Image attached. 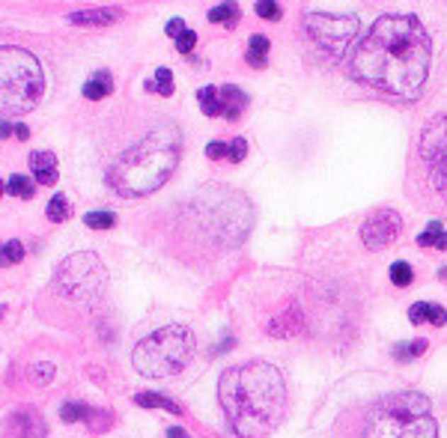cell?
<instances>
[{"label": "cell", "mask_w": 447, "mask_h": 438, "mask_svg": "<svg viewBox=\"0 0 447 438\" xmlns=\"http://www.w3.org/2000/svg\"><path fill=\"white\" fill-rule=\"evenodd\" d=\"M167 438H188V435H185L182 427H170V429H167Z\"/></svg>", "instance_id": "38"}, {"label": "cell", "mask_w": 447, "mask_h": 438, "mask_svg": "<svg viewBox=\"0 0 447 438\" xmlns=\"http://www.w3.org/2000/svg\"><path fill=\"white\" fill-rule=\"evenodd\" d=\"M402 230V221L397 212H376L373 218H367V224L361 227V242L370 251H379V247L391 245Z\"/></svg>", "instance_id": "10"}, {"label": "cell", "mask_w": 447, "mask_h": 438, "mask_svg": "<svg viewBox=\"0 0 447 438\" xmlns=\"http://www.w3.org/2000/svg\"><path fill=\"white\" fill-rule=\"evenodd\" d=\"M429 36L412 16H385L352 54V78L385 96L412 99L429 72Z\"/></svg>", "instance_id": "1"}, {"label": "cell", "mask_w": 447, "mask_h": 438, "mask_svg": "<svg viewBox=\"0 0 447 438\" xmlns=\"http://www.w3.org/2000/svg\"><path fill=\"white\" fill-rule=\"evenodd\" d=\"M409 319L414 325H421V322H432V325H447V313L444 308H438V304H426V301H417L412 304V310H409Z\"/></svg>", "instance_id": "13"}, {"label": "cell", "mask_w": 447, "mask_h": 438, "mask_svg": "<svg viewBox=\"0 0 447 438\" xmlns=\"http://www.w3.org/2000/svg\"><path fill=\"white\" fill-rule=\"evenodd\" d=\"M197 101H200V108H203L206 116H218L221 113V90H218V86H203V90L197 93Z\"/></svg>", "instance_id": "19"}, {"label": "cell", "mask_w": 447, "mask_h": 438, "mask_svg": "<svg viewBox=\"0 0 447 438\" xmlns=\"http://www.w3.org/2000/svg\"><path fill=\"white\" fill-rule=\"evenodd\" d=\"M16 427H18V435H24V438H45V420H42L33 408H27V412H21L18 417H16Z\"/></svg>", "instance_id": "15"}, {"label": "cell", "mask_w": 447, "mask_h": 438, "mask_svg": "<svg viewBox=\"0 0 447 438\" xmlns=\"http://www.w3.org/2000/svg\"><path fill=\"white\" fill-rule=\"evenodd\" d=\"M349 438H438V423L424 393L400 391L340 420Z\"/></svg>", "instance_id": "4"}, {"label": "cell", "mask_w": 447, "mask_h": 438, "mask_svg": "<svg viewBox=\"0 0 447 438\" xmlns=\"http://www.w3.org/2000/svg\"><path fill=\"white\" fill-rule=\"evenodd\" d=\"M248 155V140L244 137H236V140H230V162H242V158Z\"/></svg>", "instance_id": "30"}, {"label": "cell", "mask_w": 447, "mask_h": 438, "mask_svg": "<svg viewBox=\"0 0 447 438\" xmlns=\"http://www.w3.org/2000/svg\"><path fill=\"white\" fill-rule=\"evenodd\" d=\"M209 21L215 24H227V27H236L239 21V6L236 4H218L212 12H209Z\"/></svg>", "instance_id": "22"}, {"label": "cell", "mask_w": 447, "mask_h": 438, "mask_svg": "<svg viewBox=\"0 0 447 438\" xmlns=\"http://www.w3.org/2000/svg\"><path fill=\"white\" fill-rule=\"evenodd\" d=\"M45 72L39 60L18 45H0V113L21 116L39 105Z\"/></svg>", "instance_id": "5"}, {"label": "cell", "mask_w": 447, "mask_h": 438, "mask_svg": "<svg viewBox=\"0 0 447 438\" xmlns=\"http://www.w3.org/2000/svg\"><path fill=\"white\" fill-rule=\"evenodd\" d=\"M179 131L173 123H158L137 143L117 155L108 167V185L123 197H147L158 191L179 164Z\"/></svg>", "instance_id": "3"}, {"label": "cell", "mask_w": 447, "mask_h": 438, "mask_svg": "<svg viewBox=\"0 0 447 438\" xmlns=\"http://www.w3.org/2000/svg\"><path fill=\"white\" fill-rule=\"evenodd\" d=\"M9 135H16V128H12L6 120H0V140H6Z\"/></svg>", "instance_id": "36"}, {"label": "cell", "mask_w": 447, "mask_h": 438, "mask_svg": "<svg viewBox=\"0 0 447 438\" xmlns=\"http://www.w3.org/2000/svg\"><path fill=\"white\" fill-rule=\"evenodd\" d=\"M417 245H424V247L432 245V247H441V251H447V232H444V227L438 221H432L426 227L424 236H417Z\"/></svg>", "instance_id": "21"}, {"label": "cell", "mask_w": 447, "mask_h": 438, "mask_svg": "<svg viewBox=\"0 0 447 438\" xmlns=\"http://www.w3.org/2000/svg\"><path fill=\"white\" fill-rule=\"evenodd\" d=\"M111 90H113V78H111V72H96V75L84 84V96L90 99V101H98V99H105V96H111Z\"/></svg>", "instance_id": "16"}, {"label": "cell", "mask_w": 447, "mask_h": 438, "mask_svg": "<svg viewBox=\"0 0 447 438\" xmlns=\"http://www.w3.org/2000/svg\"><path fill=\"white\" fill-rule=\"evenodd\" d=\"M84 224L90 230H111L113 224H117V215L108 212V209H96V212H86L84 215Z\"/></svg>", "instance_id": "23"}, {"label": "cell", "mask_w": 447, "mask_h": 438, "mask_svg": "<svg viewBox=\"0 0 447 438\" xmlns=\"http://www.w3.org/2000/svg\"><path fill=\"white\" fill-rule=\"evenodd\" d=\"M30 167H33V176L39 185H54L57 182V158L54 152H30Z\"/></svg>", "instance_id": "11"}, {"label": "cell", "mask_w": 447, "mask_h": 438, "mask_svg": "<svg viewBox=\"0 0 447 438\" xmlns=\"http://www.w3.org/2000/svg\"><path fill=\"white\" fill-rule=\"evenodd\" d=\"M60 417H63L66 423H78V420H84V423H98V420H102V417H108V415L96 412V408L84 405V403H63V408H60Z\"/></svg>", "instance_id": "14"}, {"label": "cell", "mask_w": 447, "mask_h": 438, "mask_svg": "<svg viewBox=\"0 0 447 438\" xmlns=\"http://www.w3.org/2000/svg\"><path fill=\"white\" fill-rule=\"evenodd\" d=\"M268 39L266 36H251V42H248V51H244V60H248L251 66H256V69H263L266 66V57H268Z\"/></svg>", "instance_id": "18"}, {"label": "cell", "mask_w": 447, "mask_h": 438, "mask_svg": "<svg viewBox=\"0 0 447 438\" xmlns=\"http://www.w3.org/2000/svg\"><path fill=\"white\" fill-rule=\"evenodd\" d=\"M120 18V9H84L72 16V24H111Z\"/></svg>", "instance_id": "17"}, {"label": "cell", "mask_w": 447, "mask_h": 438, "mask_svg": "<svg viewBox=\"0 0 447 438\" xmlns=\"http://www.w3.org/2000/svg\"><path fill=\"white\" fill-rule=\"evenodd\" d=\"M108 283V271L96 254H72L60 269L54 271V292L69 301H93L102 296Z\"/></svg>", "instance_id": "7"}, {"label": "cell", "mask_w": 447, "mask_h": 438, "mask_svg": "<svg viewBox=\"0 0 447 438\" xmlns=\"http://www.w3.org/2000/svg\"><path fill=\"white\" fill-rule=\"evenodd\" d=\"M206 155H209V158H230V143L212 140V143L206 146Z\"/></svg>", "instance_id": "33"}, {"label": "cell", "mask_w": 447, "mask_h": 438, "mask_svg": "<svg viewBox=\"0 0 447 438\" xmlns=\"http://www.w3.org/2000/svg\"><path fill=\"white\" fill-rule=\"evenodd\" d=\"M48 218H51V221H57V224L69 218V203H66L63 194H54V197H51V203H48Z\"/></svg>", "instance_id": "27"}, {"label": "cell", "mask_w": 447, "mask_h": 438, "mask_svg": "<svg viewBox=\"0 0 447 438\" xmlns=\"http://www.w3.org/2000/svg\"><path fill=\"white\" fill-rule=\"evenodd\" d=\"M421 352H426V340H409V343H397L391 355H394L397 361H412V358H417Z\"/></svg>", "instance_id": "25"}, {"label": "cell", "mask_w": 447, "mask_h": 438, "mask_svg": "<svg viewBox=\"0 0 447 438\" xmlns=\"http://www.w3.org/2000/svg\"><path fill=\"white\" fill-rule=\"evenodd\" d=\"M194 358V334L185 325H167L158 328L149 337H143L135 346L132 364L140 376L147 378H167L188 367Z\"/></svg>", "instance_id": "6"}, {"label": "cell", "mask_w": 447, "mask_h": 438, "mask_svg": "<svg viewBox=\"0 0 447 438\" xmlns=\"http://www.w3.org/2000/svg\"><path fill=\"white\" fill-rule=\"evenodd\" d=\"M417 155H421L432 191L447 203V116H438L424 128Z\"/></svg>", "instance_id": "8"}, {"label": "cell", "mask_w": 447, "mask_h": 438, "mask_svg": "<svg viewBox=\"0 0 447 438\" xmlns=\"http://www.w3.org/2000/svg\"><path fill=\"white\" fill-rule=\"evenodd\" d=\"M412 277H414V271H412L409 262H394V266H391V283H397V286H409V283H412Z\"/></svg>", "instance_id": "28"}, {"label": "cell", "mask_w": 447, "mask_h": 438, "mask_svg": "<svg viewBox=\"0 0 447 438\" xmlns=\"http://www.w3.org/2000/svg\"><path fill=\"white\" fill-rule=\"evenodd\" d=\"M4 257H6V266H16V262H21V259H24L21 242H6V245H4Z\"/></svg>", "instance_id": "29"}, {"label": "cell", "mask_w": 447, "mask_h": 438, "mask_svg": "<svg viewBox=\"0 0 447 438\" xmlns=\"http://www.w3.org/2000/svg\"><path fill=\"white\" fill-rule=\"evenodd\" d=\"M307 36L319 45L328 57H343V51L349 48V42L358 33V18L355 16H325V12H310L305 18Z\"/></svg>", "instance_id": "9"}, {"label": "cell", "mask_w": 447, "mask_h": 438, "mask_svg": "<svg viewBox=\"0 0 447 438\" xmlns=\"http://www.w3.org/2000/svg\"><path fill=\"white\" fill-rule=\"evenodd\" d=\"M194 45H197V33H194V30H185V33L176 39L179 54H191V51H194Z\"/></svg>", "instance_id": "31"}, {"label": "cell", "mask_w": 447, "mask_h": 438, "mask_svg": "<svg viewBox=\"0 0 447 438\" xmlns=\"http://www.w3.org/2000/svg\"><path fill=\"white\" fill-rule=\"evenodd\" d=\"M256 16L268 18V21H278L281 18V6L278 4H256Z\"/></svg>", "instance_id": "32"}, {"label": "cell", "mask_w": 447, "mask_h": 438, "mask_svg": "<svg viewBox=\"0 0 447 438\" xmlns=\"http://www.w3.org/2000/svg\"><path fill=\"white\" fill-rule=\"evenodd\" d=\"M4 191H6V188H4V182H0V194H4Z\"/></svg>", "instance_id": "40"}, {"label": "cell", "mask_w": 447, "mask_h": 438, "mask_svg": "<svg viewBox=\"0 0 447 438\" xmlns=\"http://www.w3.org/2000/svg\"><path fill=\"white\" fill-rule=\"evenodd\" d=\"M218 400L230 427L242 438H266L286 415V385L281 370L266 361H248L221 376Z\"/></svg>", "instance_id": "2"}, {"label": "cell", "mask_w": 447, "mask_h": 438, "mask_svg": "<svg viewBox=\"0 0 447 438\" xmlns=\"http://www.w3.org/2000/svg\"><path fill=\"white\" fill-rule=\"evenodd\" d=\"M135 403H137V405H143V408H164V412L182 415V408H179L176 403H173V400L162 397V393H137V397H135Z\"/></svg>", "instance_id": "20"}, {"label": "cell", "mask_w": 447, "mask_h": 438, "mask_svg": "<svg viewBox=\"0 0 447 438\" xmlns=\"http://www.w3.org/2000/svg\"><path fill=\"white\" fill-rule=\"evenodd\" d=\"M147 90H149V93H158V96H170V93H173V75H170V69H158L155 78L147 81Z\"/></svg>", "instance_id": "24"}, {"label": "cell", "mask_w": 447, "mask_h": 438, "mask_svg": "<svg viewBox=\"0 0 447 438\" xmlns=\"http://www.w3.org/2000/svg\"><path fill=\"white\" fill-rule=\"evenodd\" d=\"M0 316H4V308H0Z\"/></svg>", "instance_id": "41"}, {"label": "cell", "mask_w": 447, "mask_h": 438, "mask_svg": "<svg viewBox=\"0 0 447 438\" xmlns=\"http://www.w3.org/2000/svg\"><path fill=\"white\" fill-rule=\"evenodd\" d=\"M188 27H185V21L182 18H173V21H167V36H173V39H179Z\"/></svg>", "instance_id": "34"}, {"label": "cell", "mask_w": 447, "mask_h": 438, "mask_svg": "<svg viewBox=\"0 0 447 438\" xmlns=\"http://www.w3.org/2000/svg\"><path fill=\"white\" fill-rule=\"evenodd\" d=\"M39 378H36V382H48V378L54 376V367H51V364H39V367L33 370Z\"/></svg>", "instance_id": "35"}, {"label": "cell", "mask_w": 447, "mask_h": 438, "mask_svg": "<svg viewBox=\"0 0 447 438\" xmlns=\"http://www.w3.org/2000/svg\"><path fill=\"white\" fill-rule=\"evenodd\" d=\"M244 108H248V96H244V93L239 90V86H233V84L221 86V113L227 116L230 123L239 120Z\"/></svg>", "instance_id": "12"}, {"label": "cell", "mask_w": 447, "mask_h": 438, "mask_svg": "<svg viewBox=\"0 0 447 438\" xmlns=\"http://www.w3.org/2000/svg\"><path fill=\"white\" fill-rule=\"evenodd\" d=\"M6 191L9 194H16V197H21V200H30L33 194H36V188H33V182L27 179V176H21V173H16L9 182H6Z\"/></svg>", "instance_id": "26"}, {"label": "cell", "mask_w": 447, "mask_h": 438, "mask_svg": "<svg viewBox=\"0 0 447 438\" xmlns=\"http://www.w3.org/2000/svg\"><path fill=\"white\" fill-rule=\"evenodd\" d=\"M16 137H18V140H27V137H30V128H27L24 123H18V125H16Z\"/></svg>", "instance_id": "37"}, {"label": "cell", "mask_w": 447, "mask_h": 438, "mask_svg": "<svg viewBox=\"0 0 447 438\" xmlns=\"http://www.w3.org/2000/svg\"><path fill=\"white\" fill-rule=\"evenodd\" d=\"M438 277H444V281H447V269H441V271H438Z\"/></svg>", "instance_id": "39"}]
</instances>
